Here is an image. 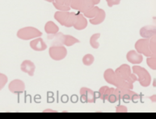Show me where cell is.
Listing matches in <instances>:
<instances>
[{"mask_svg": "<svg viewBox=\"0 0 156 119\" xmlns=\"http://www.w3.org/2000/svg\"><path fill=\"white\" fill-rule=\"evenodd\" d=\"M104 78L105 81L110 84L116 86V88L119 89H133V84H130L126 81L123 80L120 77H118L114 70L112 68H108L104 72Z\"/></svg>", "mask_w": 156, "mask_h": 119, "instance_id": "6da1fadb", "label": "cell"}, {"mask_svg": "<svg viewBox=\"0 0 156 119\" xmlns=\"http://www.w3.org/2000/svg\"><path fill=\"white\" fill-rule=\"evenodd\" d=\"M132 72L137 76V81L142 87H148L151 83V76L150 72L143 67L134 64L131 68Z\"/></svg>", "mask_w": 156, "mask_h": 119, "instance_id": "7a4b0ae2", "label": "cell"}, {"mask_svg": "<svg viewBox=\"0 0 156 119\" xmlns=\"http://www.w3.org/2000/svg\"><path fill=\"white\" fill-rule=\"evenodd\" d=\"M75 18H76V13L75 12L57 11L54 13V19H56L61 25L66 27V28L73 27Z\"/></svg>", "mask_w": 156, "mask_h": 119, "instance_id": "3957f363", "label": "cell"}, {"mask_svg": "<svg viewBox=\"0 0 156 119\" xmlns=\"http://www.w3.org/2000/svg\"><path fill=\"white\" fill-rule=\"evenodd\" d=\"M43 33L34 27H25L18 30L16 33L17 37L23 40H31L35 38L41 37Z\"/></svg>", "mask_w": 156, "mask_h": 119, "instance_id": "277c9868", "label": "cell"}, {"mask_svg": "<svg viewBox=\"0 0 156 119\" xmlns=\"http://www.w3.org/2000/svg\"><path fill=\"white\" fill-rule=\"evenodd\" d=\"M114 72L118 77L130 84H133L134 82L137 81V76L132 72L131 68L127 64H123L121 66H119Z\"/></svg>", "mask_w": 156, "mask_h": 119, "instance_id": "5b68a950", "label": "cell"}, {"mask_svg": "<svg viewBox=\"0 0 156 119\" xmlns=\"http://www.w3.org/2000/svg\"><path fill=\"white\" fill-rule=\"evenodd\" d=\"M100 2V0H71L70 8L83 14L90 7L98 5Z\"/></svg>", "mask_w": 156, "mask_h": 119, "instance_id": "8992f818", "label": "cell"}, {"mask_svg": "<svg viewBox=\"0 0 156 119\" xmlns=\"http://www.w3.org/2000/svg\"><path fill=\"white\" fill-rule=\"evenodd\" d=\"M116 90L117 92L120 101L123 100L125 102L133 101V102L135 103L140 99L139 94H137L135 92L132 91V89H119V88H117Z\"/></svg>", "mask_w": 156, "mask_h": 119, "instance_id": "52a82bcc", "label": "cell"}, {"mask_svg": "<svg viewBox=\"0 0 156 119\" xmlns=\"http://www.w3.org/2000/svg\"><path fill=\"white\" fill-rule=\"evenodd\" d=\"M49 55L52 60L56 61H62L67 56V49L64 45L60 46H50L49 49Z\"/></svg>", "mask_w": 156, "mask_h": 119, "instance_id": "ba28073f", "label": "cell"}, {"mask_svg": "<svg viewBox=\"0 0 156 119\" xmlns=\"http://www.w3.org/2000/svg\"><path fill=\"white\" fill-rule=\"evenodd\" d=\"M135 50L138 53L142 54V56H152L151 51L150 49V44H149V39H146V38H142L140 40H137V42L134 45Z\"/></svg>", "mask_w": 156, "mask_h": 119, "instance_id": "9c48e42d", "label": "cell"}, {"mask_svg": "<svg viewBox=\"0 0 156 119\" xmlns=\"http://www.w3.org/2000/svg\"><path fill=\"white\" fill-rule=\"evenodd\" d=\"M81 101L83 103H96L97 97L96 93L87 87H82L80 89Z\"/></svg>", "mask_w": 156, "mask_h": 119, "instance_id": "30bf717a", "label": "cell"}, {"mask_svg": "<svg viewBox=\"0 0 156 119\" xmlns=\"http://www.w3.org/2000/svg\"><path fill=\"white\" fill-rule=\"evenodd\" d=\"M8 89L14 94H20L25 90V84L22 80L15 79L9 83Z\"/></svg>", "mask_w": 156, "mask_h": 119, "instance_id": "8fae6325", "label": "cell"}, {"mask_svg": "<svg viewBox=\"0 0 156 119\" xmlns=\"http://www.w3.org/2000/svg\"><path fill=\"white\" fill-rule=\"evenodd\" d=\"M87 24H88V21L86 17L80 12H78L76 14V18H75L73 28H75V30L82 31L84 30L87 27Z\"/></svg>", "mask_w": 156, "mask_h": 119, "instance_id": "7c38bea8", "label": "cell"}, {"mask_svg": "<svg viewBox=\"0 0 156 119\" xmlns=\"http://www.w3.org/2000/svg\"><path fill=\"white\" fill-rule=\"evenodd\" d=\"M126 60L133 64H140L143 61V56L136 50H130L126 54Z\"/></svg>", "mask_w": 156, "mask_h": 119, "instance_id": "4fadbf2b", "label": "cell"}, {"mask_svg": "<svg viewBox=\"0 0 156 119\" xmlns=\"http://www.w3.org/2000/svg\"><path fill=\"white\" fill-rule=\"evenodd\" d=\"M29 46L36 51H43L47 49V44L41 37H37L31 40Z\"/></svg>", "mask_w": 156, "mask_h": 119, "instance_id": "5bb4252c", "label": "cell"}, {"mask_svg": "<svg viewBox=\"0 0 156 119\" xmlns=\"http://www.w3.org/2000/svg\"><path fill=\"white\" fill-rule=\"evenodd\" d=\"M20 69L22 72H25L28 76L30 77H33L34 73H35L36 70V65L35 64L33 63L32 61L29 60H25L21 63L20 65Z\"/></svg>", "mask_w": 156, "mask_h": 119, "instance_id": "9a60e30c", "label": "cell"}, {"mask_svg": "<svg viewBox=\"0 0 156 119\" xmlns=\"http://www.w3.org/2000/svg\"><path fill=\"white\" fill-rule=\"evenodd\" d=\"M71 0H54L52 2L57 11L60 12H70Z\"/></svg>", "mask_w": 156, "mask_h": 119, "instance_id": "2e32d148", "label": "cell"}, {"mask_svg": "<svg viewBox=\"0 0 156 119\" xmlns=\"http://www.w3.org/2000/svg\"><path fill=\"white\" fill-rule=\"evenodd\" d=\"M140 35L142 38L150 39L152 36L155 35L156 34V28L155 25H147L142 27L139 31Z\"/></svg>", "mask_w": 156, "mask_h": 119, "instance_id": "e0dca14e", "label": "cell"}, {"mask_svg": "<svg viewBox=\"0 0 156 119\" xmlns=\"http://www.w3.org/2000/svg\"><path fill=\"white\" fill-rule=\"evenodd\" d=\"M48 40L52 43V46H60L63 45L64 42V34L58 32L53 35H48Z\"/></svg>", "mask_w": 156, "mask_h": 119, "instance_id": "ac0fdd59", "label": "cell"}, {"mask_svg": "<svg viewBox=\"0 0 156 119\" xmlns=\"http://www.w3.org/2000/svg\"><path fill=\"white\" fill-rule=\"evenodd\" d=\"M105 18H106V13H105V10L100 8L98 14L94 18L89 19V22L92 25H99L105 21Z\"/></svg>", "mask_w": 156, "mask_h": 119, "instance_id": "d6986e66", "label": "cell"}, {"mask_svg": "<svg viewBox=\"0 0 156 119\" xmlns=\"http://www.w3.org/2000/svg\"><path fill=\"white\" fill-rule=\"evenodd\" d=\"M112 89L113 88H109V87L106 86V85L100 87V89H99V92L97 94V98H100L105 102L108 97V95L112 93Z\"/></svg>", "mask_w": 156, "mask_h": 119, "instance_id": "ffe728a7", "label": "cell"}, {"mask_svg": "<svg viewBox=\"0 0 156 119\" xmlns=\"http://www.w3.org/2000/svg\"><path fill=\"white\" fill-rule=\"evenodd\" d=\"M44 31L48 35H53L59 31V27L54 22L48 21L44 25Z\"/></svg>", "mask_w": 156, "mask_h": 119, "instance_id": "44dd1931", "label": "cell"}, {"mask_svg": "<svg viewBox=\"0 0 156 119\" xmlns=\"http://www.w3.org/2000/svg\"><path fill=\"white\" fill-rule=\"evenodd\" d=\"M79 43H80V40H78L77 38L74 37L73 35H64V42H63L64 46L70 47V46L75 45V44H79Z\"/></svg>", "mask_w": 156, "mask_h": 119, "instance_id": "7402d4cb", "label": "cell"}, {"mask_svg": "<svg viewBox=\"0 0 156 119\" xmlns=\"http://www.w3.org/2000/svg\"><path fill=\"white\" fill-rule=\"evenodd\" d=\"M99 10H100V7H98L97 5H96V6H93V7H90L88 10H87L86 12H84L83 13V15L86 18H88L89 19H92V18H94V17L96 16V15L98 14Z\"/></svg>", "mask_w": 156, "mask_h": 119, "instance_id": "603a6c76", "label": "cell"}, {"mask_svg": "<svg viewBox=\"0 0 156 119\" xmlns=\"http://www.w3.org/2000/svg\"><path fill=\"white\" fill-rule=\"evenodd\" d=\"M100 35H101L100 33H95L90 37L89 42H90V45H91L92 48L98 49L100 48V44L98 42V40L100 39Z\"/></svg>", "mask_w": 156, "mask_h": 119, "instance_id": "cb8c5ba5", "label": "cell"}, {"mask_svg": "<svg viewBox=\"0 0 156 119\" xmlns=\"http://www.w3.org/2000/svg\"><path fill=\"white\" fill-rule=\"evenodd\" d=\"M82 61H83V64L84 65L90 66L94 63V61H95V57H94V56L92 54H86V55L83 57V59H82Z\"/></svg>", "mask_w": 156, "mask_h": 119, "instance_id": "d4e9b609", "label": "cell"}, {"mask_svg": "<svg viewBox=\"0 0 156 119\" xmlns=\"http://www.w3.org/2000/svg\"><path fill=\"white\" fill-rule=\"evenodd\" d=\"M106 101H108L109 103H113L117 102V101H119L120 99H119V97H118V94H117V92L116 90V88H113L112 89V93L108 95V97L107 98Z\"/></svg>", "mask_w": 156, "mask_h": 119, "instance_id": "484cf974", "label": "cell"}, {"mask_svg": "<svg viewBox=\"0 0 156 119\" xmlns=\"http://www.w3.org/2000/svg\"><path fill=\"white\" fill-rule=\"evenodd\" d=\"M147 64L151 69L156 70V55H152L147 58Z\"/></svg>", "mask_w": 156, "mask_h": 119, "instance_id": "4316f807", "label": "cell"}, {"mask_svg": "<svg viewBox=\"0 0 156 119\" xmlns=\"http://www.w3.org/2000/svg\"><path fill=\"white\" fill-rule=\"evenodd\" d=\"M150 49L152 55H156V37L155 35L152 36L149 39Z\"/></svg>", "mask_w": 156, "mask_h": 119, "instance_id": "83f0119b", "label": "cell"}, {"mask_svg": "<svg viewBox=\"0 0 156 119\" xmlns=\"http://www.w3.org/2000/svg\"><path fill=\"white\" fill-rule=\"evenodd\" d=\"M7 81H8V77L7 75L0 72V90H2L4 88Z\"/></svg>", "mask_w": 156, "mask_h": 119, "instance_id": "f1b7e54d", "label": "cell"}, {"mask_svg": "<svg viewBox=\"0 0 156 119\" xmlns=\"http://www.w3.org/2000/svg\"><path fill=\"white\" fill-rule=\"evenodd\" d=\"M108 7H112L113 6H117L121 3V0H106Z\"/></svg>", "mask_w": 156, "mask_h": 119, "instance_id": "f546056e", "label": "cell"}, {"mask_svg": "<svg viewBox=\"0 0 156 119\" xmlns=\"http://www.w3.org/2000/svg\"><path fill=\"white\" fill-rule=\"evenodd\" d=\"M116 112L126 113V112H128V110H127V108H126V106H125V105H119L116 107Z\"/></svg>", "mask_w": 156, "mask_h": 119, "instance_id": "4dcf8cb0", "label": "cell"}, {"mask_svg": "<svg viewBox=\"0 0 156 119\" xmlns=\"http://www.w3.org/2000/svg\"><path fill=\"white\" fill-rule=\"evenodd\" d=\"M149 99H151V101L153 103H155V101H156V95H155V94H153V95H152L151 97H149Z\"/></svg>", "mask_w": 156, "mask_h": 119, "instance_id": "1f68e13d", "label": "cell"}, {"mask_svg": "<svg viewBox=\"0 0 156 119\" xmlns=\"http://www.w3.org/2000/svg\"><path fill=\"white\" fill-rule=\"evenodd\" d=\"M43 112H54V113H56L58 112L57 110H50V109H46V110H43Z\"/></svg>", "mask_w": 156, "mask_h": 119, "instance_id": "d6a6232c", "label": "cell"}, {"mask_svg": "<svg viewBox=\"0 0 156 119\" xmlns=\"http://www.w3.org/2000/svg\"><path fill=\"white\" fill-rule=\"evenodd\" d=\"M72 101H73V102H76L78 101V98L76 97V96H73L72 97Z\"/></svg>", "mask_w": 156, "mask_h": 119, "instance_id": "836d02e7", "label": "cell"}, {"mask_svg": "<svg viewBox=\"0 0 156 119\" xmlns=\"http://www.w3.org/2000/svg\"><path fill=\"white\" fill-rule=\"evenodd\" d=\"M44 1H46V2H53L54 0H44Z\"/></svg>", "mask_w": 156, "mask_h": 119, "instance_id": "e575fe53", "label": "cell"}, {"mask_svg": "<svg viewBox=\"0 0 156 119\" xmlns=\"http://www.w3.org/2000/svg\"><path fill=\"white\" fill-rule=\"evenodd\" d=\"M153 86L155 88V79H154V81H153Z\"/></svg>", "mask_w": 156, "mask_h": 119, "instance_id": "d590c367", "label": "cell"}]
</instances>
